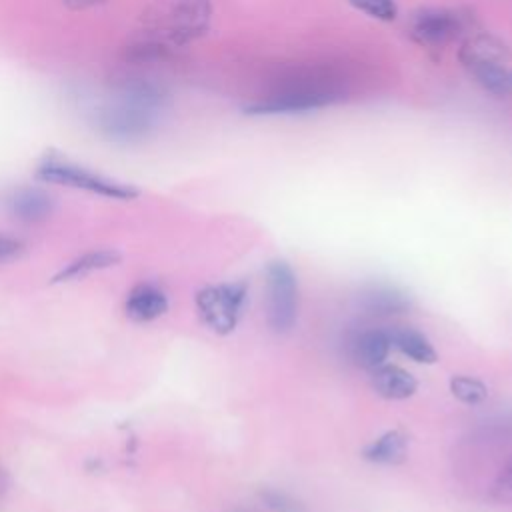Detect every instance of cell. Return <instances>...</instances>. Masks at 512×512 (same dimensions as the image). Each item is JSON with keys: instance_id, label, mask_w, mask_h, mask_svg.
<instances>
[{"instance_id": "cell-1", "label": "cell", "mask_w": 512, "mask_h": 512, "mask_svg": "<svg viewBox=\"0 0 512 512\" xmlns=\"http://www.w3.org/2000/svg\"><path fill=\"white\" fill-rule=\"evenodd\" d=\"M212 20L210 0H162L142 16V28L128 48L136 62L162 60L200 38Z\"/></svg>"}, {"instance_id": "cell-2", "label": "cell", "mask_w": 512, "mask_h": 512, "mask_svg": "<svg viewBox=\"0 0 512 512\" xmlns=\"http://www.w3.org/2000/svg\"><path fill=\"white\" fill-rule=\"evenodd\" d=\"M166 108V94L148 80L126 82L96 114L98 132L118 144L146 140L158 126Z\"/></svg>"}, {"instance_id": "cell-3", "label": "cell", "mask_w": 512, "mask_h": 512, "mask_svg": "<svg viewBox=\"0 0 512 512\" xmlns=\"http://www.w3.org/2000/svg\"><path fill=\"white\" fill-rule=\"evenodd\" d=\"M344 88L326 78H304L288 82L266 96H260L244 106L250 116H278V114H304L322 110L344 98Z\"/></svg>"}, {"instance_id": "cell-4", "label": "cell", "mask_w": 512, "mask_h": 512, "mask_svg": "<svg viewBox=\"0 0 512 512\" xmlns=\"http://www.w3.org/2000/svg\"><path fill=\"white\" fill-rule=\"evenodd\" d=\"M460 62L468 74L490 94H512V66L504 60L502 46L490 36L470 38L460 50Z\"/></svg>"}, {"instance_id": "cell-5", "label": "cell", "mask_w": 512, "mask_h": 512, "mask_svg": "<svg viewBox=\"0 0 512 512\" xmlns=\"http://www.w3.org/2000/svg\"><path fill=\"white\" fill-rule=\"evenodd\" d=\"M36 176H38V180L48 182V184L68 186V188L84 190V192L98 194V196H104V198H112V200H132L140 194L138 188H134L130 184L110 180V178H106L102 174H96L88 168L70 164L62 158H52V156L44 158L38 164Z\"/></svg>"}, {"instance_id": "cell-6", "label": "cell", "mask_w": 512, "mask_h": 512, "mask_svg": "<svg viewBox=\"0 0 512 512\" xmlns=\"http://www.w3.org/2000/svg\"><path fill=\"white\" fill-rule=\"evenodd\" d=\"M298 316V282L286 260H272L266 268V322L284 334Z\"/></svg>"}, {"instance_id": "cell-7", "label": "cell", "mask_w": 512, "mask_h": 512, "mask_svg": "<svg viewBox=\"0 0 512 512\" xmlns=\"http://www.w3.org/2000/svg\"><path fill=\"white\" fill-rule=\"evenodd\" d=\"M246 302V284L206 286L196 294V310L200 320L216 334H230L242 314Z\"/></svg>"}, {"instance_id": "cell-8", "label": "cell", "mask_w": 512, "mask_h": 512, "mask_svg": "<svg viewBox=\"0 0 512 512\" xmlns=\"http://www.w3.org/2000/svg\"><path fill=\"white\" fill-rule=\"evenodd\" d=\"M466 28L460 12L450 8H422L412 14L408 24L410 38L424 48H442L456 40Z\"/></svg>"}, {"instance_id": "cell-9", "label": "cell", "mask_w": 512, "mask_h": 512, "mask_svg": "<svg viewBox=\"0 0 512 512\" xmlns=\"http://www.w3.org/2000/svg\"><path fill=\"white\" fill-rule=\"evenodd\" d=\"M350 358L354 364L374 370L388 358L392 350V334L386 328H368L350 340Z\"/></svg>"}, {"instance_id": "cell-10", "label": "cell", "mask_w": 512, "mask_h": 512, "mask_svg": "<svg viewBox=\"0 0 512 512\" xmlns=\"http://www.w3.org/2000/svg\"><path fill=\"white\" fill-rule=\"evenodd\" d=\"M126 316L134 322H150L168 310V296L156 284H136L124 302Z\"/></svg>"}, {"instance_id": "cell-11", "label": "cell", "mask_w": 512, "mask_h": 512, "mask_svg": "<svg viewBox=\"0 0 512 512\" xmlns=\"http://www.w3.org/2000/svg\"><path fill=\"white\" fill-rule=\"evenodd\" d=\"M54 200L40 188H18L6 196V210L22 222H40L50 216Z\"/></svg>"}, {"instance_id": "cell-12", "label": "cell", "mask_w": 512, "mask_h": 512, "mask_svg": "<svg viewBox=\"0 0 512 512\" xmlns=\"http://www.w3.org/2000/svg\"><path fill=\"white\" fill-rule=\"evenodd\" d=\"M370 372H372V376H370L372 390L386 400H406L418 388L416 378L400 366L380 364L378 368H374Z\"/></svg>"}, {"instance_id": "cell-13", "label": "cell", "mask_w": 512, "mask_h": 512, "mask_svg": "<svg viewBox=\"0 0 512 512\" xmlns=\"http://www.w3.org/2000/svg\"><path fill=\"white\" fill-rule=\"evenodd\" d=\"M360 306L374 316H396L410 310V298L398 288L372 286L360 294Z\"/></svg>"}, {"instance_id": "cell-14", "label": "cell", "mask_w": 512, "mask_h": 512, "mask_svg": "<svg viewBox=\"0 0 512 512\" xmlns=\"http://www.w3.org/2000/svg\"><path fill=\"white\" fill-rule=\"evenodd\" d=\"M408 454V436L402 430H388L364 448V458L374 464H400Z\"/></svg>"}, {"instance_id": "cell-15", "label": "cell", "mask_w": 512, "mask_h": 512, "mask_svg": "<svg viewBox=\"0 0 512 512\" xmlns=\"http://www.w3.org/2000/svg\"><path fill=\"white\" fill-rule=\"evenodd\" d=\"M120 252L116 250H110V248H102V250H92V252H86L82 256H78L76 260H72L70 264H66L56 276L52 282H70V280H78V278H84L92 272H98V270H104V268H110L114 264L120 262Z\"/></svg>"}, {"instance_id": "cell-16", "label": "cell", "mask_w": 512, "mask_h": 512, "mask_svg": "<svg viewBox=\"0 0 512 512\" xmlns=\"http://www.w3.org/2000/svg\"><path fill=\"white\" fill-rule=\"evenodd\" d=\"M392 346L398 348L404 356H408L414 362L422 364H434L436 362V350L430 344V340L420 334L414 328H392Z\"/></svg>"}, {"instance_id": "cell-17", "label": "cell", "mask_w": 512, "mask_h": 512, "mask_svg": "<svg viewBox=\"0 0 512 512\" xmlns=\"http://www.w3.org/2000/svg\"><path fill=\"white\" fill-rule=\"evenodd\" d=\"M450 392L456 400H460L462 404H468V406L482 404L488 398V388L484 386V382L478 378H472V376H464V374H454L450 378Z\"/></svg>"}, {"instance_id": "cell-18", "label": "cell", "mask_w": 512, "mask_h": 512, "mask_svg": "<svg viewBox=\"0 0 512 512\" xmlns=\"http://www.w3.org/2000/svg\"><path fill=\"white\" fill-rule=\"evenodd\" d=\"M260 502L270 510V512H308L304 502L294 498L288 492L274 490V488H262L258 492Z\"/></svg>"}, {"instance_id": "cell-19", "label": "cell", "mask_w": 512, "mask_h": 512, "mask_svg": "<svg viewBox=\"0 0 512 512\" xmlns=\"http://www.w3.org/2000/svg\"><path fill=\"white\" fill-rule=\"evenodd\" d=\"M356 10L368 14L370 18L392 22L398 16L396 0H348Z\"/></svg>"}, {"instance_id": "cell-20", "label": "cell", "mask_w": 512, "mask_h": 512, "mask_svg": "<svg viewBox=\"0 0 512 512\" xmlns=\"http://www.w3.org/2000/svg\"><path fill=\"white\" fill-rule=\"evenodd\" d=\"M494 496L498 502L512 506V456L502 464V468L496 476Z\"/></svg>"}, {"instance_id": "cell-21", "label": "cell", "mask_w": 512, "mask_h": 512, "mask_svg": "<svg viewBox=\"0 0 512 512\" xmlns=\"http://www.w3.org/2000/svg\"><path fill=\"white\" fill-rule=\"evenodd\" d=\"M24 252V242L8 236V234H0V264L16 260L20 254Z\"/></svg>"}, {"instance_id": "cell-22", "label": "cell", "mask_w": 512, "mask_h": 512, "mask_svg": "<svg viewBox=\"0 0 512 512\" xmlns=\"http://www.w3.org/2000/svg\"><path fill=\"white\" fill-rule=\"evenodd\" d=\"M108 0H62L64 6H68L70 10H88V8H94V6H100Z\"/></svg>"}, {"instance_id": "cell-23", "label": "cell", "mask_w": 512, "mask_h": 512, "mask_svg": "<svg viewBox=\"0 0 512 512\" xmlns=\"http://www.w3.org/2000/svg\"><path fill=\"white\" fill-rule=\"evenodd\" d=\"M8 488H10V476L4 468H0V496H4Z\"/></svg>"}]
</instances>
